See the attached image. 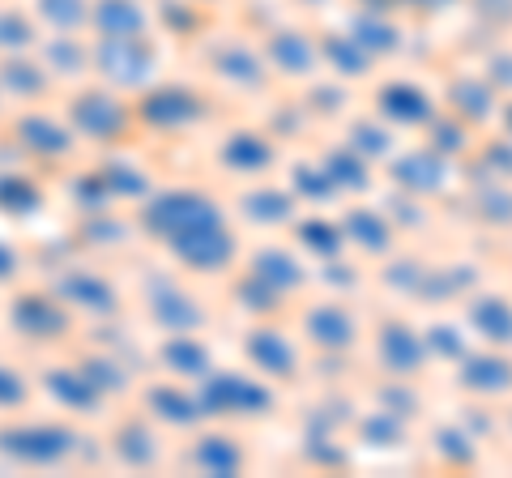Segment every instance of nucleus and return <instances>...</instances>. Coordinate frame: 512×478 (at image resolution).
Segmentation results:
<instances>
[{"label": "nucleus", "instance_id": "obj_32", "mask_svg": "<svg viewBox=\"0 0 512 478\" xmlns=\"http://www.w3.org/2000/svg\"><path fill=\"white\" fill-rule=\"evenodd\" d=\"M393 175L402 180L410 193H419V197H427V193H436V188L444 184V158L440 154H406V158H397L393 163Z\"/></svg>", "mask_w": 512, "mask_h": 478}, {"label": "nucleus", "instance_id": "obj_33", "mask_svg": "<svg viewBox=\"0 0 512 478\" xmlns=\"http://www.w3.org/2000/svg\"><path fill=\"white\" fill-rule=\"evenodd\" d=\"M342 231H346V239H355L363 252H389L393 248V235H397L389 227V218L376 214V210H350Z\"/></svg>", "mask_w": 512, "mask_h": 478}, {"label": "nucleus", "instance_id": "obj_38", "mask_svg": "<svg viewBox=\"0 0 512 478\" xmlns=\"http://www.w3.org/2000/svg\"><path fill=\"white\" fill-rule=\"evenodd\" d=\"M39 205V188L26 180V175H5L0 180V210H13V214H30Z\"/></svg>", "mask_w": 512, "mask_h": 478}, {"label": "nucleus", "instance_id": "obj_2", "mask_svg": "<svg viewBox=\"0 0 512 478\" xmlns=\"http://www.w3.org/2000/svg\"><path fill=\"white\" fill-rule=\"evenodd\" d=\"M90 65L116 90H146L158 73V52L150 35L141 39H99L90 47Z\"/></svg>", "mask_w": 512, "mask_h": 478}, {"label": "nucleus", "instance_id": "obj_20", "mask_svg": "<svg viewBox=\"0 0 512 478\" xmlns=\"http://www.w3.org/2000/svg\"><path fill=\"white\" fill-rule=\"evenodd\" d=\"M158 359H163L167 372L184 376V380H205L214 372L210 346H205L197 333H171V338L163 342V350H158Z\"/></svg>", "mask_w": 512, "mask_h": 478}, {"label": "nucleus", "instance_id": "obj_10", "mask_svg": "<svg viewBox=\"0 0 512 478\" xmlns=\"http://www.w3.org/2000/svg\"><path fill=\"white\" fill-rule=\"evenodd\" d=\"M261 52H265V65L278 69L282 77H312L320 65V39L303 35L299 26H278L265 39Z\"/></svg>", "mask_w": 512, "mask_h": 478}, {"label": "nucleus", "instance_id": "obj_23", "mask_svg": "<svg viewBox=\"0 0 512 478\" xmlns=\"http://www.w3.org/2000/svg\"><path fill=\"white\" fill-rule=\"evenodd\" d=\"M146 402H150V414L154 419H163L171 427H192V423H201V397L197 393H188L184 385H150L146 389Z\"/></svg>", "mask_w": 512, "mask_h": 478}, {"label": "nucleus", "instance_id": "obj_31", "mask_svg": "<svg viewBox=\"0 0 512 478\" xmlns=\"http://www.w3.org/2000/svg\"><path fill=\"white\" fill-rule=\"evenodd\" d=\"M43 65L52 77H77L90 69V47L82 35H52L43 39Z\"/></svg>", "mask_w": 512, "mask_h": 478}, {"label": "nucleus", "instance_id": "obj_8", "mask_svg": "<svg viewBox=\"0 0 512 478\" xmlns=\"http://www.w3.org/2000/svg\"><path fill=\"white\" fill-rule=\"evenodd\" d=\"M154 26L150 0H90L94 39H141Z\"/></svg>", "mask_w": 512, "mask_h": 478}, {"label": "nucleus", "instance_id": "obj_3", "mask_svg": "<svg viewBox=\"0 0 512 478\" xmlns=\"http://www.w3.org/2000/svg\"><path fill=\"white\" fill-rule=\"evenodd\" d=\"M77 449V436L64 423H13L0 427V453L22 461V466H60Z\"/></svg>", "mask_w": 512, "mask_h": 478}, {"label": "nucleus", "instance_id": "obj_6", "mask_svg": "<svg viewBox=\"0 0 512 478\" xmlns=\"http://www.w3.org/2000/svg\"><path fill=\"white\" fill-rule=\"evenodd\" d=\"M133 111L141 124H150L158 133H184L205 116V99L184 86H158V90L141 94V103Z\"/></svg>", "mask_w": 512, "mask_h": 478}, {"label": "nucleus", "instance_id": "obj_28", "mask_svg": "<svg viewBox=\"0 0 512 478\" xmlns=\"http://www.w3.org/2000/svg\"><path fill=\"white\" fill-rule=\"evenodd\" d=\"M470 325L495 346H512V299L504 295H478L470 299Z\"/></svg>", "mask_w": 512, "mask_h": 478}, {"label": "nucleus", "instance_id": "obj_25", "mask_svg": "<svg viewBox=\"0 0 512 478\" xmlns=\"http://www.w3.org/2000/svg\"><path fill=\"white\" fill-rule=\"evenodd\" d=\"M320 60L325 65H333L342 77H367L376 65V56L367 52V47L350 35V30H333V35L320 39Z\"/></svg>", "mask_w": 512, "mask_h": 478}, {"label": "nucleus", "instance_id": "obj_27", "mask_svg": "<svg viewBox=\"0 0 512 478\" xmlns=\"http://www.w3.org/2000/svg\"><path fill=\"white\" fill-rule=\"evenodd\" d=\"M30 13L47 35H82L90 26V0H35Z\"/></svg>", "mask_w": 512, "mask_h": 478}, {"label": "nucleus", "instance_id": "obj_1", "mask_svg": "<svg viewBox=\"0 0 512 478\" xmlns=\"http://www.w3.org/2000/svg\"><path fill=\"white\" fill-rule=\"evenodd\" d=\"M218 222H227V218L197 188H167V193H154L141 205V227L150 231V239H158L167 248H175L180 239L197 235L205 227H218Z\"/></svg>", "mask_w": 512, "mask_h": 478}, {"label": "nucleus", "instance_id": "obj_17", "mask_svg": "<svg viewBox=\"0 0 512 478\" xmlns=\"http://www.w3.org/2000/svg\"><path fill=\"white\" fill-rule=\"evenodd\" d=\"M265 52H256L252 43H239V39H227V43H218L214 47V73L222 77V82H231V86H261L265 82Z\"/></svg>", "mask_w": 512, "mask_h": 478}, {"label": "nucleus", "instance_id": "obj_18", "mask_svg": "<svg viewBox=\"0 0 512 478\" xmlns=\"http://www.w3.org/2000/svg\"><path fill=\"white\" fill-rule=\"evenodd\" d=\"M150 316L167 333H197L201 329V308L197 299L184 295L175 282H158L150 291Z\"/></svg>", "mask_w": 512, "mask_h": 478}, {"label": "nucleus", "instance_id": "obj_26", "mask_svg": "<svg viewBox=\"0 0 512 478\" xmlns=\"http://www.w3.org/2000/svg\"><path fill=\"white\" fill-rule=\"evenodd\" d=\"M47 77H52V73H47L43 60H30L26 52H13L5 65H0V90L18 94L22 103H35V99H43Z\"/></svg>", "mask_w": 512, "mask_h": 478}, {"label": "nucleus", "instance_id": "obj_19", "mask_svg": "<svg viewBox=\"0 0 512 478\" xmlns=\"http://www.w3.org/2000/svg\"><path fill=\"white\" fill-rule=\"evenodd\" d=\"M380 116L397 124V129H406V124H427L431 120V94L423 86H414V82H389L380 90Z\"/></svg>", "mask_w": 512, "mask_h": 478}, {"label": "nucleus", "instance_id": "obj_29", "mask_svg": "<svg viewBox=\"0 0 512 478\" xmlns=\"http://www.w3.org/2000/svg\"><path fill=\"white\" fill-rule=\"evenodd\" d=\"M192 466L201 474H239L244 470V449L235 444V436H197Z\"/></svg>", "mask_w": 512, "mask_h": 478}, {"label": "nucleus", "instance_id": "obj_5", "mask_svg": "<svg viewBox=\"0 0 512 478\" xmlns=\"http://www.w3.org/2000/svg\"><path fill=\"white\" fill-rule=\"evenodd\" d=\"M197 397L205 414H269L274 406V393L244 372H210L201 380Z\"/></svg>", "mask_w": 512, "mask_h": 478}, {"label": "nucleus", "instance_id": "obj_44", "mask_svg": "<svg viewBox=\"0 0 512 478\" xmlns=\"http://www.w3.org/2000/svg\"><path fill=\"white\" fill-rule=\"evenodd\" d=\"M299 5H329V0H299Z\"/></svg>", "mask_w": 512, "mask_h": 478}, {"label": "nucleus", "instance_id": "obj_7", "mask_svg": "<svg viewBox=\"0 0 512 478\" xmlns=\"http://www.w3.org/2000/svg\"><path fill=\"white\" fill-rule=\"evenodd\" d=\"M13 329L30 342H56L69 333V304L60 295H43V291H26L13 304Z\"/></svg>", "mask_w": 512, "mask_h": 478}, {"label": "nucleus", "instance_id": "obj_14", "mask_svg": "<svg viewBox=\"0 0 512 478\" xmlns=\"http://www.w3.org/2000/svg\"><path fill=\"white\" fill-rule=\"evenodd\" d=\"M13 133H18V141L35 158H69V150H73V129L64 120L47 116V111H26V116H18Z\"/></svg>", "mask_w": 512, "mask_h": 478}, {"label": "nucleus", "instance_id": "obj_21", "mask_svg": "<svg viewBox=\"0 0 512 478\" xmlns=\"http://www.w3.org/2000/svg\"><path fill=\"white\" fill-rule=\"evenodd\" d=\"M43 385L56 397V406H69V410H99L103 402V389L94 385L86 368H47Z\"/></svg>", "mask_w": 512, "mask_h": 478}, {"label": "nucleus", "instance_id": "obj_22", "mask_svg": "<svg viewBox=\"0 0 512 478\" xmlns=\"http://www.w3.org/2000/svg\"><path fill=\"white\" fill-rule=\"evenodd\" d=\"M248 274H252L256 282H265L278 299H282V295H291V291H299V286H303V265L291 257V248H261V252L252 257Z\"/></svg>", "mask_w": 512, "mask_h": 478}, {"label": "nucleus", "instance_id": "obj_40", "mask_svg": "<svg viewBox=\"0 0 512 478\" xmlns=\"http://www.w3.org/2000/svg\"><path fill=\"white\" fill-rule=\"evenodd\" d=\"M26 380L13 372V368H0V410H18L26 402Z\"/></svg>", "mask_w": 512, "mask_h": 478}, {"label": "nucleus", "instance_id": "obj_16", "mask_svg": "<svg viewBox=\"0 0 512 478\" xmlns=\"http://www.w3.org/2000/svg\"><path fill=\"white\" fill-rule=\"evenodd\" d=\"M218 163L235 175H261L274 167V141L261 129H239L218 146Z\"/></svg>", "mask_w": 512, "mask_h": 478}, {"label": "nucleus", "instance_id": "obj_41", "mask_svg": "<svg viewBox=\"0 0 512 478\" xmlns=\"http://www.w3.org/2000/svg\"><path fill=\"white\" fill-rule=\"evenodd\" d=\"M13 274H18V252L9 244H0V282H9Z\"/></svg>", "mask_w": 512, "mask_h": 478}, {"label": "nucleus", "instance_id": "obj_11", "mask_svg": "<svg viewBox=\"0 0 512 478\" xmlns=\"http://www.w3.org/2000/svg\"><path fill=\"white\" fill-rule=\"evenodd\" d=\"M303 338L320 350H329V355H338V350H350L359 342V321L346 304L325 299V304L308 308V316H303Z\"/></svg>", "mask_w": 512, "mask_h": 478}, {"label": "nucleus", "instance_id": "obj_12", "mask_svg": "<svg viewBox=\"0 0 512 478\" xmlns=\"http://www.w3.org/2000/svg\"><path fill=\"white\" fill-rule=\"evenodd\" d=\"M56 295H60L69 308L86 312V316H99V321H103V316H116V312H120L116 286H111L103 274H94V269H69V274L60 278Z\"/></svg>", "mask_w": 512, "mask_h": 478}, {"label": "nucleus", "instance_id": "obj_15", "mask_svg": "<svg viewBox=\"0 0 512 478\" xmlns=\"http://www.w3.org/2000/svg\"><path fill=\"white\" fill-rule=\"evenodd\" d=\"M427 359V338L414 333L406 321H389L380 329V363L389 368V376H414Z\"/></svg>", "mask_w": 512, "mask_h": 478}, {"label": "nucleus", "instance_id": "obj_39", "mask_svg": "<svg viewBox=\"0 0 512 478\" xmlns=\"http://www.w3.org/2000/svg\"><path fill=\"white\" fill-rule=\"evenodd\" d=\"M295 201H325V197H333L338 193V184L329 180V171L325 167H312V163H303L299 171H295Z\"/></svg>", "mask_w": 512, "mask_h": 478}, {"label": "nucleus", "instance_id": "obj_43", "mask_svg": "<svg viewBox=\"0 0 512 478\" xmlns=\"http://www.w3.org/2000/svg\"><path fill=\"white\" fill-rule=\"evenodd\" d=\"M504 133H512V107L504 111Z\"/></svg>", "mask_w": 512, "mask_h": 478}, {"label": "nucleus", "instance_id": "obj_34", "mask_svg": "<svg viewBox=\"0 0 512 478\" xmlns=\"http://www.w3.org/2000/svg\"><path fill=\"white\" fill-rule=\"evenodd\" d=\"M39 22L30 9H18V5H5L0 9V52L13 56V52H30L39 43Z\"/></svg>", "mask_w": 512, "mask_h": 478}, {"label": "nucleus", "instance_id": "obj_35", "mask_svg": "<svg viewBox=\"0 0 512 478\" xmlns=\"http://www.w3.org/2000/svg\"><path fill=\"white\" fill-rule=\"evenodd\" d=\"M116 457L124 461V466H133V470L154 466V461H158L154 432H150L146 423H124V427H116Z\"/></svg>", "mask_w": 512, "mask_h": 478}, {"label": "nucleus", "instance_id": "obj_24", "mask_svg": "<svg viewBox=\"0 0 512 478\" xmlns=\"http://www.w3.org/2000/svg\"><path fill=\"white\" fill-rule=\"evenodd\" d=\"M457 380L470 393H483V397L508 393L512 389V363L504 355H470V359H461Z\"/></svg>", "mask_w": 512, "mask_h": 478}, {"label": "nucleus", "instance_id": "obj_4", "mask_svg": "<svg viewBox=\"0 0 512 478\" xmlns=\"http://www.w3.org/2000/svg\"><path fill=\"white\" fill-rule=\"evenodd\" d=\"M137 124V111L116 90H86L69 107V129L86 141H120Z\"/></svg>", "mask_w": 512, "mask_h": 478}, {"label": "nucleus", "instance_id": "obj_30", "mask_svg": "<svg viewBox=\"0 0 512 478\" xmlns=\"http://www.w3.org/2000/svg\"><path fill=\"white\" fill-rule=\"evenodd\" d=\"M350 35H355L372 56H384L397 47L402 30L393 22V9H363V13H355V22H350Z\"/></svg>", "mask_w": 512, "mask_h": 478}, {"label": "nucleus", "instance_id": "obj_45", "mask_svg": "<svg viewBox=\"0 0 512 478\" xmlns=\"http://www.w3.org/2000/svg\"><path fill=\"white\" fill-rule=\"evenodd\" d=\"M197 5H210V0H197Z\"/></svg>", "mask_w": 512, "mask_h": 478}, {"label": "nucleus", "instance_id": "obj_13", "mask_svg": "<svg viewBox=\"0 0 512 478\" xmlns=\"http://www.w3.org/2000/svg\"><path fill=\"white\" fill-rule=\"evenodd\" d=\"M248 359H252V368L261 372V376H274V380H291L299 372V350L295 342L286 338L282 329H252L248 333Z\"/></svg>", "mask_w": 512, "mask_h": 478}, {"label": "nucleus", "instance_id": "obj_36", "mask_svg": "<svg viewBox=\"0 0 512 478\" xmlns=\"http://www.w3.org/2000/svg\"><path fill=\"white\" fill-rule=\"evenodd\" d=\"M325 171L329 180L338 184V193H346V188H367V158L350 146V150H333L325 158Z\"/></svg>", "mask_w": 512, "mask_h": 478}, {"label": "nucleus", "instance_id": "obj_42", "mask_svg": "<svg viewBox=\"0 0 512 478\" xmlns=\"http://www.w3.org/2000/svg\"><path fill=\"white\" fill-rule=\"evenodd\" d=\"M402 5H414V9H448L453 0H402Z\"/></svg>", "mask_w": 512, "mask_h": 478}, {"label": "nucleus", "instance_id": "obj_9", "mask_svg": "<svg viewBox=\"0 0 512 478\" xmlns=\"http://www.w3.org/2000/svg\"><path fill=\"white\" fill-rule=\"evenodd\" d=\"M235 252H239L235 231L227 222H218V227H205L197 235L180 239V244L171 248V257L188 269H197V274H218V269H227L235 261Z\"/></svg>", "mask_w": 512, "mask_h": 478}, {"label": "nucleus", "instance_id": "obj_37", "mask_svg": "<svg viewBox=\"0 0 512 478\" xmlns=\"http://www.w3.org/2000/svg\"><path fill=\"white\" fill-rule=\"evenodd\" d=\"M244 210L256 218V222H265V227H278V222H291L295 218V193H252L244 197Z\"/></svg>", "mask_w": 512, "mask_h": 478}]
</instances>
